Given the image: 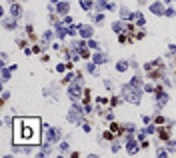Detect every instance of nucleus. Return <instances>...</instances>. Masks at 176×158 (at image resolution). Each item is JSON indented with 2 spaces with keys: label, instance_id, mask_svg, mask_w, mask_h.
I'll return each instance as SVG.
<instances>
[{
  "label": "nucleus",
  "instance_id": "1",
  "mask_svg": "<svg viewBox=\"0 0 176 158\" xmlns=\"http://www.w3.org/2000/svg\"><path fill=\"white\" fill-rule=\"evenodd\" d=\"M38 118H16L14 120V144H36L38 142Z\"/></svg>",
  "mask_w": 176,
  "mask_h": 158
}]
</instances>
